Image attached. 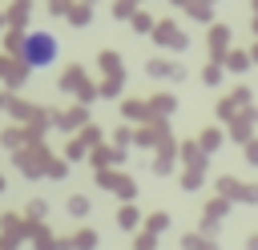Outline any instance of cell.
<instances>
[{"label":"cell","instance_id":"cell-1","mask_svg":"<svg viewBox=\"0 0 258 250\" xmlns=\"http://www.w3.org/2000/svg\"><path fill=\"white\" fill-rule=\"evenodd\" d=\"M56 56H60V40H56L52 32H44V28H32V32L20 40V60H24L28 69H48Z\"/></svg>","mask_w":258,"mask_h":250}]
</instances>
